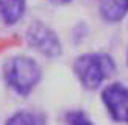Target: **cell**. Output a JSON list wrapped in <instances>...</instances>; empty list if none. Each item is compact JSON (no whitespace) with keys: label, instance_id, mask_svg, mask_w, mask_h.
I'll return each instance as SVG.
<instances>
[{"label":"cell","instance_id":"obj_1","mask_svg":"<svg viewBox=\"0 0 128 125\" xmlns=\"http://www.w3.org/2000/svg\"><path fill=\"white\" fill-rule=\"evenodd\" d=\"M74 72L84 89L94 91L116 72V62L106 53H86L75 60Z\"/></svg>","mask_w":128,"mask_h":125},{"label":"cell","instance_id":"obj_2","mask_svg":"<svg viewBox=\"0 0 128 125\" xmlns=\"http://www.w3.org/2000/svg\"><path fill=\"white\" fill-rule=\"evenodd\" d=\"M3 75L11 89L20 96H28L41 80V67L28 56H14L6 61Z\"/></svg>","mask_w":128,"mask_h":125},{"label":"cell","instance_id":"obj_3","mask_svg":"<svg viewBox=\"0 0 128 125\" xmlns=\"http://www.w3.org/2000/svg\"><path fill=\"white\" fill-rule=\"evenodd\" d=\"M27 42L31 48L38 50L41 55L48 56V58H55L61 55L62 47L56 33L39 20L33 22L27 30Z\"/></svg>","mask_w":128,"mask_h":125},{"label":"cell","instance_id":"obj_4","mask_svg":"<svg viewBox=\"0 0 128 125\" xmlns=\"http://www.w3.org/2000/svg\"><path fill=\"white\" fill-rule=\"evenodd\" d=\"M102 100L114 120L128 124V86L122 83L106 86L102 92Z\"/></svg>","mask_w":128,"mask_h":125},{"label":"cell","instance_id":"obj_5","mask_svg":"<svg viewBox=\"0 0 128 125\" xmlns=\"http://www.w3.org/2000/svg\"><path fill=\"white\" fill-rule=\"evenodd\" d=\"M98 10L106 22H119L128 12V0H98Z\"/></svg>","mask_w":128,"mask_h":125},{"label":"cell","instance_id":"obj_6","mask_svg":"<svg viewBox=\"0 0 128 125\" xmlns=\"http://www.w3.org/2000/svg\"><path fill=\"white\" fill-rule=\"evenodd\" d=\"M25 0H0V19L6 25L17 24L25 12Z\"/></svg>","mask_w":128,"mask_h":125},{"label":"cell","instance_id":"obj_7","mask_svg":"<svg viewBox=\"0 0 128 125\" xmlns=\"http://www.w3.org/2000/svg\"><path fill=\"white\" fill-rule=\"evenodd\" d=\"M6 125H44V116L30 111H19L8 119Z\"/></svg>","mask_w":128,"mask_h":125},{"label":"cell","instance_id":"obj_8","mask_svg":"<svg viewBox=\"0 0 128 125\" xmlns=\"http://www.w3.org/2000/svg\"><path fill=\"white\" fill-rule=\"evenodd\" d=\"M66 120H67V125H94L92 120L83 111H70V112H67Z\"/></svg>","mask_w":128,"mask_h":125},{"label":"cell","instance_id":"obj_9","mask_svg":"<svg viewBox=\"0 0 128 125\" xmlns=\"http://www.w3.org/2000/svg\"><path fill=\"white\" fill-rule=\"evenodd\" d=\"M50 2L55 5H66V3H70L72 0H50Z\"/></svg>","mask_w":128,"mask_h":125},{"label":"cell","instance_id":"obj_10","mask_svg":"<svg viewBox=\"0 0 128 125\" xmlns=\"http://www.w3.org/2000/svg\"><path fill=\"white\" fill-rule=\"evenodd\" d=\"M126 62H128V56H126Z\"/></svg>","mask_w":128,"mask_h":125}]
</instances>
